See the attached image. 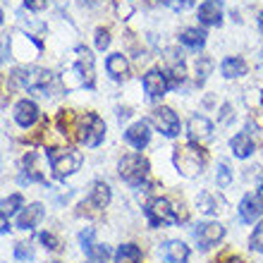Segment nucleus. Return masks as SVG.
Segmentation results:
<instances>
[{"label": "nucleus", "mask_w": 263, "mask_h": 263, "mask_svg": "<svg viewBox=\"0 0 263 263\" xmlns=\"http://www.w3.org/2000/svg\"><path fill=\"white\" fill-rule=\"evenodd\" d=\"M141 261V249L137 244H122L115 251V263H139Z\"/></svg>", "instance_id": "b1692460"}, {"label": "nucleus", "mask_w": 263, "mask_h": 263, "mask_svg": "<svg viewBox=\"0 0 263 263\" xmlns=\"http://www.w3.org/2000/svg\"><path fill=\"white\" fill-rule=\"evenodd\" d=\"M118 173L129 187H141L146 175H148V160L141 153H129V156H125V158L120 160Z\"/></svg>", "instance_id": "423d86ee"}, {"label": "nucleus", "mask_w": 263, "mask_h": 263, "mask_svg": "<svg viewBox=\"0 0 263 263\" xmlns=\"http://www.w3.org/2000/svg\"><path fill=\"white\" fill-rule=\"evenodd\" d=\"M10 232V222H7V218H3V235H7Z\"/></svg>", "instance_id": "e433bc0d"}, {"label": "nucleus", "mask_w": 263, "mask_h": 263, "mask_svg": "<svg viewBox=\"0 0 263 263\" xmlns=\"http://www.w3.org/2000/svg\"><path fill=\"white\" fill-rule=\"evenodd\" d=\"M105 137V122L96 112H86L84 118L77 120V139L89 148H96Z\"/></svg>", "instance_id": "39448f33"}, {"label": "nucleus", "mask_w": 263, "mask_h": 263, "mask_svg": "<svg viewBox=\"0 0 263 263\" xmlns=\"http://www.w3.org/2000/svg\"><path fill=\"white\" fill-rule=\"evenodd\" d=\"M31 182H43V175L34 173L31 167H24L20 173V184H31Z\"/></svg>", "instance_id": "7c9ffc66"}, {"label": "nucleus", "mask_w": 263, "mask_h": 263, "mask_svg": "<svg viewBox=\"0 0 263 263\" xmlns=\"http://www.w3.org/2000/svg\"><path fill=\"white\" fill-rule=\"evenodd\" d=\"M220 201L215 199V196H211V194H201L199 196V208L203 211V213H218L220 211Z\"/></svg>", "instance_id": "bb28decb"}, {"label": "nucleus", "mask_w": 263, "mask_h": 263, "mask_svg": "<svg viewBox=\"0 0 263 263\" xmlns=\"http://www.w3.org/2000/svg\"><path fill=\"white\" fill-rule=\"evenodd\" d=\"M199 22L206 27L222 24V0H203L199 5Z\"/></svg>", "instance_id": "2eb2a0df"}, {"label": "nucleus", "mask_w": 263, "mask_h": 263, "mask_svg": "<svg viewBox=\"0 0 263 263\" xmlns=\"http://www.w3.org/2000/svg\"><path fill=\"white\" fill-rule=\"evenodd\" d=\"M10 84L17 86V89L34 91L39 96H55L58 91H60V82L53 77V72L39 69V67L14 69L12 77H10Z\"/></svg>", "instance_id": "f257e3e1"}, {"label": "nucleus", "mask_w": 263, "mask_h": 263, "mask_svg": "<svg viewBox=\"0 0 263 263\" xmlns=\"http://www.w3.org/2000/svg\"><path fill=\"white\" fill-rule=\"evenodd\" d=\"M251 249L263 254V220L258 222L256 230H254V235H251Z\"/></svg>", "instance_id": "c756f323"}, {"label": "nucleus", "mask_w": 263, "mask_h": 263, "mask_svg": "<svg viewBox=\"0 0 263 263\" xmlns=\"http://www.w3.org/2000/svg\"><path fill=\"white\" fill-rule=\"evenodd\" d=\"M220 72L225 79H237V77L247 74V63L242 58H225L220 65Z\"/></svg>", "instance_id": "5701e85b"}, {"label": "nucleus", "mask_w": 263, "mask_h": 263, "mask_svg": "<svg viewBox=\"0 0 263 263\" xmlns=\"http://www.w3.org/2000/svg\"><path fill=\"white\" fill-rule=\"evenodd\" d=\"M93 228H84L82 232H79V242H82V249L84 254L91 258V261H103L110 256V251H108V247H101V244L93 242Z\"/></svg>", "instance_id": "f8f14e48"}, {"label": "nucleus", "mask_w": 263, "mask_h": 263, "mask_svg": "<svg viewBox=\"0 0 263 263\" xmlns=\"http://www.w3.org/2000/svg\"><path fill=\"white\" fill-rule=\"evenodd\" d=\"M141 84H144L146 96L151 98V101H158L160 96H165V91L173 86V84L167 82V74L165 72H160V69H151V72H146L144 79H141Z\"/></svg>", "instance_id": "0eeeda50"}, {"label": "nucleus", "mask_w": 263, "mask_h": 263, "mask_svg": "<svg viewBox=\"0 0 263 263\" xmlns=\"http://www.w3.org/2000/svg\"><path fill=\"white\" fill-rule=\"evenodd\" d=\"M211 69H213V60H211V58H199V60H196V84H203L208 79V74H211Z\"/></svg>", "instance_id": "393cba45"}, {"label": "nucleus", "mask_w": 263, "mask_h": 263, "mask_svg": "<svg viewBox=\"0 0 263 263\" xmlns=\"http://www.w3.org/2000/svg\"><path fill=\"white\" fill-rule=\"evenodd\" d=\"M163 5H167L175 12H184V10H189L194 5V0H163Z\"/></svg>", "instance_id": "473e14b6"}, {"label": "nucleus", "mask_w": 263, "mask_h": 263, "mask_svg": "<svg viewBox=\"0 0 263 263\" xmlns=\"http://www.w3.org/2000/svg\"><path fill=\"white\" fill-rule=\"evenodd\" d=\"M261 105H263V91H261Z\"/></svg>", "instance_id": "79ce46f5"}, {"label": "nucleus", "mask_w": 263, "mask_h": 263, "mask_svg": "<svg viewBox=\"0 0 263 263\" xmlns=\"http://www.w3.org/2000/svg\"><path fill=\"white\" fill-rule=\"evenodd\" d=\"M86 263H103V261H91V258H89V261H86Z\"/></svg>", "instance_id": "a19ab883"}, {"label": "nucleus", "mask_w": 263, "mask_h": 263, "mask_svg": "<svg viewBox=\"0 0 263 263\" xmlns=\"http://www.w3.org/2000/svg\"><path fill=\"white\" fill-rule=\"evenodd\" d=\"M215 182H218V187H220V189L230 187V182H232V173H230L228 163H220V165H218V175H215Z\"/></svg>", "instance_id": "cd10ccee"}, {"label": "nucleus", "mask_w": 263, "mask_h": 263, "mask_svg": "<svg viewBox=\"0 0 263 263\" xmlns=\"http://www.w3.org/2000/svg\"><path fill=\"white\" fill-rule=\"evenodd\" d=\"M194 237L201 249H211V247H215L225 237V228L220 222H201L199 228L194 230Z\"/></svg>", "instance_id": "1a4fd4ad"}, {"label": "nucleus", "mask_w": 263, "mask_h": 263, "mask_svg": "<svg viewBox=\"0 0 263 263\" xmlns=\"http://www.w3.org/2000/svg\"><path fill=\"white\" fill-rule=\"evenodd\" d=\"M215 263H218V261H215ZM228 263H242V261H239V258H228Z\"/></svg>", "instance_id": "ea45409f"}, {"label": "nucleus", "mask_w": 263, "mask_h": 263, "mask_svg": "<svg viewBox=\"0 0 263 263\" xmlns=\"http://www.w3.org/2000/svg\"><path fill=\"white\" fill-rule=\"evenodd\" d=\"M74 72L79 74L84 89H93L96 79H93V55L89 48H79L77 50V63H74Z\"/></svg>", "instance_id": "6e6552de"}, {"label": "nucleus", "mask_w": 263, "mask_h": 263, "mask_svg": "<svg viewBox=\"0 0 263 263\" xmlns=\"http://www.w3.org/2000/svg\"><path fill=\"white\" fill-rule=\"evenodd\" d=\"M115 10H118V14L122 20H127V17L134 12V3H132V0H115Z\"/></svg>", "instance_id": "2f4dec72"}, {"label": "nucleus", "mask_w": 263, "mask_h": 263, "mask_svg": "<svg viewBox=\"0 0 263 263\" xmlns=\"http://www.w3.org/2000/svg\"><path fill=\"white\" fill-rule=\"evenodd\" d=\"M43 215H46V211H43L41 203H31V206H27L20 213V218H17V228H22V230L36 228V225L43 220Z\"/></svg>", "instance_id": "a211bd4d"}, {"label": "nucleus", "mask_w": 263, "mask_h": 263, "mask_svg": "<svg viewBox=\"0 0 263 263\" xmlns=\"http://www.w3.org/2000/svg\"><path fill=\"white\" fill-rule=\"evenodd\" d=\"M153 125L158 127V132H163L165 137H177L180 134V118H177V112L173 108H158V110L153 112Z\"/></svg>", "instance_id": "9d476101"}, {"label": "nucleus", "mask_w": 263, "mask_h": 263, "mask_svg": "<svg viewBox=\"0 0 263 263\" xmlns=\"http://www.w3.org/2000/svg\"><path fill=\"white\" fill-rule=\"evenodd\" d=\"M41 244L46 247V249H50V251H58V249H60V242H58V239L50 235V232H41Z\"/></svg>", "instance_id": "f704fd0d"}, {"label": "nucleus", "mask_w": 263, "mask_h": 263, "mask_svg": "<svg viewBox=\"0 0 263 263\" xmlns=\"http://www.w3.org/2000/svg\"><path fill=\"white\" fill-rule=\"evenodd\" d=\"M160 254H163V261L165 263H187L189 261V247L180 239H170L160 247Z\"/></svg>", "instance_id": "dca6fc26"}, {"label": "nucleus", "mask_w": 263, "mask_h": 263, "mask_svg": "<svg viewBox=\"0 0 263 263\" xmlns=\"http://www.w3.org/2000/svg\"><path fill=\"white\" fill-rule=\"evenodd\" d=\"M187 137L192 144H203L213 137V122L203 115H192L187 125Z\"/></svg>", "instance_id": "9b49d317"}, {"label": "nucleus", "mask_w": 263, "mask_h": 263, "mask_svg": "<svg viewBox=\"0 0 263 263\" xmlns=\"http://www.w3.org/2000/svg\"><path fill=\"white\" fill-rule=\"evenodd\" d=\"M24 5H27L29 10H34V12H39V10L46 7V0H24Z\"/></svg>", "instance_id": "c9c22d12"}, {"label": "nucleus", "mask_w": 263, "mask_h": 263, "mask_svg": "<svg viewBox=\"0 0 263 263\" xmlns=\"http://www.w3.org/2000/svg\"><path fill=\"white\" fill-rule=\"evenodd\" d=\"M108 46H110V34H108V29H98L96 31V48L105 50Z\"/></svg>", "instance_id": "72a5a7b5"}, {"label": "nucleus", "mask_w": 263, "mask_h": 263, "mask_svg": "<svg viewBox=\"0 0 263 263\" xmlns=\"http://www.w3.org/2000/svg\"><path fill=\"white\" fill-rule=\"evenodd\" d=\"M261 206H263L261 199H256V196H251V194L244 196V199L239 201V218H242V222H247V225L256 222L263 213Z\"/></svg>", "instance_id": "f3484780"}, {"label": "nucleus", "mask_w": 263, "mask_h": 263, "mask_svg": "<svg viewBox=\"0 0 263 263\" xmlns=\"http://www.w3.org/2000/svg\"><path fill=\"white\" fill-rule=\"evenodd\" d=\"M105 69H108V74L112 79H125L127 72H129V63H127V58L122 53H115V55L108 58V63H105Z\"/></svg>", "instance_id": "412c9836"}, {"label": "nucleus", "mask_w": 263, "mask_h": 263, "mask_svg": "<svg viewBox=\"0 0 263 263\" xmlns=\"http://www.w3.org/2000/svg\"><path fill=\"white\" fill-rule=\"evenodd\" d=\"M256 194H258V199H261V203H263V182H258V189H256Z\"/></svg>", "instance_id": "4c0bfd02"}, {"label": "nucleus", "mask_w": 263, "mask_h": 263, "mask_svg": "<svg viewBox=\"0 0 263 263\" xmlns=\"http://www.w3.org/2000/svg\"><path fill=\"white\" fill-rule=\"evenodd\" d=\"M22 206H24V199H22L20 194L7 196V199L3 201V218H10V215H12L14 211H20Z\"/></svg>", "instance_id": "a878e982"}, {"label": "nucleus", "mask_w": 263, "mask_h": 263, "mask_svg": "<svg viewBox=\"0 0 263 263\" xmlns=\"http://www.w3.org/2000/svg\"><path fill=\"white\" fill-rule=\"evenodd\" d=\"M180 43L182 46H187L189 50H201L203 46H206V31L194 29V27L184 29V31L180 34Z\"/></svg>", "instance_id": "aec40b11"}, {"label": "nucleus", "mask_w": 263, "mask_h": 263, "mask_svg": "<svg viewBox=\"0 0 263 263\" xmlns=\"http://www.w3.org/2000/svg\"><path fill=\"white\" fill-rule=\"evenodd\" d=\"M258 29H261V34H263V12L258 14Z\"/></svg>", "instance_id": "58836bf2"}, {"label": "nucleus", "mask_w": 263, "mask_h": 263, "mask_svg": "<svg viewBox=\"0 0 263 263\" xmlns=\"http://www.w3.org/2000/svg\"><path fill=\"white\" fill-rule=\"evenodd\" d=\"M39 118H41V110H39V105L34 103V101H20V103L14 105V122L20 127H31L39 122Z\"/></svg>", "instance_id": "ddd939ff"}, {"label": "nucleus", "mask_w": 263, "mask_h": 263, "mask_svg": "<svg viewBox=\"0 0 263 263\" xmlns=\"http://www.w3.org/2000/svg\"><path fill=\"white\" fill-rule=\"evenodd\" d=\"M14 258L20 263H29L34 258V249H31L29 244H17V247H14Z\"/></svg>", "instance_id": "c85d7f7f"}, {"label": "nucleus", "mask_w": 263, "mask_h": 263, "mask_svg": "<svg viewBox=\"0 0 263 263\" xmlns=\"http://www.w3.org/2000/svg\"><path fill=\"white\" fill-rule=\"evenodd\" d=\"M46 156H48L50 170L58 180H65L82 167V153L74 148H50V151H46Z\"/></svg>", "instance_id": "7ed1b4c3"}, {"label": "nucleus", "mask_w": 263, "mask_h": 263, "mask_svg": "<svg viewBox=\"0 0 263 263\" xmlns=\"http://www.w3.org/2000/svg\"><path fill=\"white\" fill-rule=\"evenodd\" d=\"M125 141L132 146V148H137V151L146 148V144L151 141V127H148V122H146V120L134 122V125L125 132Z\"/></svg>", "instance_id": "4468645a"}, {"label": "nucleus", "mask_w": 263, "mask_h": 263, "mask_svg": "<svg viewBox=\"0 0 263 263\" xmlns=\"http://www.w3.org/2000/svg\"><path fill=\"white\" fill-rule=\"evenodd\" d=\"M110 187L105 184V182H93V187H91V194H89V203L91 208H105L108 203H110Z\"/></svg>", "instance_id": "6ab92c4d"}, {"label": "nucleus", "mask_w": 263, "mask_h": 263, "mask_svg": "<svg viewBox=\"0 0 263 263\" xmlns=\"http://www.w3.org/2000/svg\"><path fill=\"white\" fill-rule=\"evenodd\" d=\"M230 146H232V153H235L237 158H249L251 153H254V139H251V134H247V132L232 137Z\"/></svg>", "instance_id": "4be33fe9"}, {"label": "nucleus", "mask_w": 263, "mask_h": 263, "mask_svg": "<svg viewBox=\"0 0 263 263\" xmlns=\"http://www.w3.org/2000/svg\"><path fill=\"white\" fill-rule=\"evenodd\" d=\"M173 163L182 177H196L206 165V153L201 151L196 144L189 141V144L177 146L173 151Z\"/></svg>", "instance_id": "f03ea898"}, {"label": "nucleus", "mask_w": 263, "mask_h": 263, "mask_svg": "<svg viewBox=\"0 0 263 263\" xmlns=\"http://www.w3.org/2000/svg\"><path fill=\"white\" fill-rule=\"evenodd\" d=\"M146 218H148V225L151 228H163V225H177L180 222V215L175 213L173 203L163 196H153V199L146 201Z\"/></svg>", "instance_id": "20e7f679"}]
</instances>
